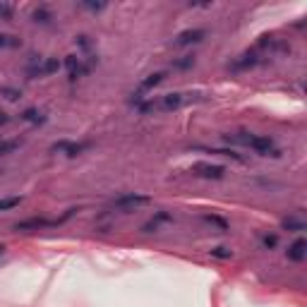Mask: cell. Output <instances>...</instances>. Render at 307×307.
<instances>
[{"label": "cell", "mask_w": 307, "mask_h": 307, "mask_svg": "<svg viewBox=\"0 0 307 307\" xmlns=\"http://www.w3.org/2000/svg\"><path fill=\"white\" fill-rule=\"evenodd\" d=\"M226 142H238L242 146H250L259 156H281V149L274 144L271 137L252 134V132H240V134H226Z\"/></svg>", "instance_id": "6da1fadb"}, {"label": "cell", "mask_w": 307, "mask_h": 307, "mask_svg": "<svg viewBox=\"0 0 307 307\" xmlns=\"http://www.w3.org/2000/svg\"><path fill=\"white\" fill-rule=\"evenodd\" d=\"M60 67H63V63L58 58H36V55H32V63H29L27 72H29L32 79H39V77H48L58 72Z\"/></svg>", "instance_id": "7a4b0ae2"}, {"label": "cell", "mask_w": 307, "mask_h": 307, "mask_svg": "<svg viewBox=\"0 0 307 307\" xmlns=\"http://www.w3.org/2000/svg\"><path fill=\"white\" fill-rule=\"evenodd\" d=\"M151 199L146 195H137V192H127V195H120V197L113 199V207L115 209H137V207H144L149 204Z\"/></svg>", "instance_id": "3957f363"}, {"label": "cell", "mask_w": 307, "mask_h": 307, "mask_svg": "<svg viewBox=\"0 0 307 307\" xmlns=\"http://www.w3.org/2000/svg\"><path fill=\"white\" fill-rule=\"evenodd\" d=\"M190 171L199 178H207V180H221L226 176V168L219 164H195Z\"/></svg>", "instance_id": "277c9868"}, {"label": "cell", "mask_w": 307, "mask_h": 307, "mask_svg": "<svg viewBox=\"0 0 307 307\" xmlns=\"http://www.w3.org/2000/svg\"><path fill=\"white\" fill-rule=\"evenodd\" d=\"M65 67H67V75H70V79L75 82L77 77H84L91 72V67L87 65V63H82V58H77V55H67L65 58Z\"/></svg>", "instance_id": "5b68a950"}, {"label": "cell", "mask_w": 307, "mask_h": 307, "mask_svg": "<svg viewBox=\"0 0 307 307\" xmlns=\"http://www.w3.org/2000/svg\"><path fill=\"white\" fill-rule=\"evenodd\" d=\"M187 103V94H180V91H176V94H166V96H161V101L156 103V108L161 110H176L180 108V106H185Z\"/></svg>", "instance_id": "8992f818"}, {"label": "cell", "mask_w": 307, "mask_h": 307, "mask_svg": "<svg viewBox=\"0 0 307 307\" xmlns=\"http://www.w3.org/2000/svg\"><path fill=\"white\" fill-rule=\"evenodd\" d=\"M207 36L204 29H187V32H180L173 39V46H190V44H199L202 39Z\"/></svg>", "instance_id": "52a82bcc"}, {"label": "cell", "mask_w": 307, "mask_h": 307, "mask_svg": "<svg viewBox=\"0 0 307 307\" xmlns=\"http://www.w3.org/2000/svg\"><path fill=\"white\" fill-rule=\"evenodd\" d=\"M285 254H288V259H290V262H302V259L307 257L305 238H297V240L290 242V245H288V250H285Z\"/></svg>", "instance_id": "ba28073f"}, {"label": "cell", "mask_w": 307, "mask_h": 307, "mask_svg": "<svg viewBox=\"0 0 307 307\" xmlns=\"http://www.w3.org/2000/svg\"><path fill=\"white\" fill-rule=\"evenodd\" d=\"M87 149V144H75V142H55L53 146H51V151L55 154H67L70 159H75V156H79V154Z\"/></svg>", "instance_id": "9c48e42d"}, {"label": "cell", "mask_w": 307, "mask_h": 307, "mask_svg": "<svg viewBox=\"0 0 307 307\" xmlns=\"http://www.w3.org/2000/svg\"><path fill=\"white\" fill-rule=\"evenodd\" d=\"M46 226H55V221H48V219H41V216H32L27 221H20L15 223V230H39V228H46Z\"/></svg>", "instance_id": "30bf717a"}, {"label": "cell", "mask_w": 307, "mask_h": 307, "mask_svg": "<svg viewBox=\"0 0 307 307\" xmlns=\"http://www.w3.org/2000/svg\"><path fill=\"white\" fill-rule=\"evenodd\" d=\"M171 221H173V216H171L168 211H156L151 219L142 226V230H144V233H154V230H159V226H161V223H171Z\"/></svg>", "instance_id": "8fae6325"}, {"label": "cell", "mask_w": 307, "mask_h": 307, "mask_svg": "<svg viewBox=\"0 0 307 307\" xmlns=\"http://www.w3.org/2000/svg\"><path fill=\"white\" fill-rule=\"evenodd\" d=\"M257 63H259V60H257V55L254 53H245L230 65V70H247V67H254Z\"/></svg>", "instance_id": "7c38bea8"}, {"label": "cell", "mask_w": 307, "mask_h": 307, "mask_svg": "<svg viewBox=\"0 0 307 307\" xmlns=\"http://www.w3.org/2000/svg\"><path fill=\"white\" fill-rule=\"evenodd\" d=\"M32 20H34L36 24H51V20H53V15H51V10H48L46 5H39V8H34Z\"/></svg>", "instance_id": "4fadbf2b"}, {"label": "cell", "mask_w": 307, "mask_h": 307, "mask_svg": "<svg viewBox=\"0 0 307 307\" xmlns=\"http://www.w3.org/2000/svg\"><path fill=\"white\" fill-rule=\"evenodd\" d=\"M166 79V72H154V75H149L146 79H144L142 84H139V89L142 91H149V89H154V87H159L161 82Z\"/></svg>", "instance_id": "5bb4252c"}, {"label": "cell", "mask_w": 307, "mask_h": 307, "mask_svg": "<svg viewBox=\"0 0 307 307\" xmlns=\"http://www.w3.org/2000/svg\"><path fill=\"white\" fill-rule=\"evenodd\" d=\"M281 226H283L285 230H290V233H302V230H305V221L295 219V216H288V219L281 221Z\"/></svg>", "instance_id": "9a60e30c"}, {"label": "cell", "mask_w": 307, "mask_h": 307, "mask_svg": "<svg viewBox=\"0 0 307 307\" xmlns=\"http://www.w3.org/2000/svg\"><path fill=\"white\" fill-rule=\"evenodd\" d=\"M20 118H22V120H27V122H34V125H39V122L46 120V115L41 113V110H36V108H27Z\"/></svg>", "instance_id": "2e32d148"}, {"label": "cell", "mask_w": 307, "mask_h": 307, "mask_svg": "<svg viewBox=\"0 0 307 307\" xmlns=\"http://www.w3.org/2000/svg\"><path fill=\"white\" fill-rule=\"evenodd\" d=\"M20 204H22V197H0V211H10Z\"/></svg>", "instance_id": "e0dca14e"}, {"label": "cell", "mask_w": 307, "mask_h": 307, "mask_svg": "<svg viewBox=\"0 0 307 307\" xmlns=\"http://www.w3.org/2000/svg\"><path fill=\"white\" fill-rule=\"evenodd\" d=\"M17 146H20V139H0V156L12 154Z\"/></svg>", "instance_id": "ac0fdd59"}, {"label": "cell", "mask_w": 307, "mask_h": 307, "mask_svg": "<svg viewBox=\"0 0 307 307\" xmlns=\"http://www.w3.org/2000/svg\"><path fill=\"white\" fill-rule=\"evenodd\" d=\"M20 44H22L20 39H15V36H8V34H0V48H17Z\"/></svg>", "instance_id": "d6986e66"}, {"label": "cell", "mask_w": 307, "mask_h": 307, "mask_svg": "<svg viewBox=\"0 0 307 307\" xmlns=\"http://www.w3.org/2000/svg\"><path fill=\"white\" fill-rule=\"evenodd\" d=\"M209 254L216 257V259H230V257H233V250H228V247H214V250H209Z\"/></svg>", "instance_id": "ffe728a7"}, {"label": "cell", "mask_w": 307, "mask_h": 307, "mask_svg": "<svg viewBox=\"0 0 307 307\" xmlns=\"http://www.w3.org/2000/svg\"><path fill=\"white\" fill-rule=\"evenodd\" d=\"M0 94H3V96H5L8 101H17V99H22V91H20V89L3 87V89H0Z\"/></svg>", "instance_id": "44dd1931"}, {"label": "cell", "mask_w": 307, "mask_h": 307, "mask_svg": "<svg viewBox=\"0 0 307 307\" xmlns=\"http://www.w3.org/2000/svg\"><path fill=\"white\" fill-rule=\"evenodd\" d=\"M262 245L266 247V250H274L276 245H278V235H274V233H266V235H262Z\"/></svg>", "instance_id": "7402d4cb"}, {"label": "cell", "mask_w": 307, "mask_h": 307, "mask_svg": "<svg viewBox=\"0 0 307 307\" xmlns=\"http://www.w3.org/2000/svg\"><path fill=\"white\" fill-rule=\"evenodd\" d=\"M12 15H15V8H12L10 3H0V20H12Z\"/></svg>", "instance_id": "603a6c76"}, {"label": "cell", "mask_w": 307, "mask_h": 307, "mask_svg": "<svg viewBox=\"0 0 307 307\" xmlns=\"http://www.w3.org/2000/svg\"><path fill=\"white\" fill-rule=\"evenodd\" d=\"M204 221H207V223H211V226H219L221 230H228V223L221 219V216H214V214H209V216H204Z\"/></svg>", "instance_id": "cb8c5ba5"}, {"label": "cell", "mask_w": 307, "mask_h": 307, "mask_svg": "<svg viewBox=\"0 0 307 307\" xmlns=\"http://www.w3.org/2000/svg\"><path fill=\"white\" fill-rule=\"evenodd\" d=\"M195 65V58L192 55H185V58H180V60H176L173 63V67H178V70H187V67Z\"/></svg>", "instance_id": "d4e9b609"}, {"label": "cell", "mask_w": 307, "mask_h": 307, "mask_svg": "<svg viewBox=\"0 0 307 307\" xmlns=\"http://www.w3.org/2000/svg\"><path fill=\"white\" fill-rule=\"evenodd\" d=\"M82 8H87V10H94V12H99V10H103L106 5H103V3H84Z\"/></svg>", "instance_id": "484cf974"}, {"label": "cell", "mask_w": 307, "mask_h": 307, "mask_svg": "<svg viewBox=\"0 0 307 307\" xmlns=\"http://www.w3.org/2000/svg\"><path fill=\"white\" fill-rule=\"evenodd\" d=\"M77 46L87 51V48H89V39H87V36H77Z\"/></svg>", "instance_id": "4316f807"}, {"label": "cell", "mask_w": 307, "mask_h": 307, "mask_svg": "<svg viewBox=\"0 0 307 307\" xmlns=\"http://www.w3.org/2000/svg\"><path fill=\"white\" fill-rule=\"evenodd\" d=\"M8 122H10L8 113H3V110H0V125H8Z\"/></svg>", "instance_id": "83f0119b"}, {"label": "cell", "mask_w": 307, "mask_h": 307, "mask_svg": "<svg viewBox=\"0 0 307 307\" xmlns=\"http://www.w3.org/2000/svg\"><path fill=\"white\" fill-rule=\"evenodd\" d=\"M3 252H5V247H3V245H0V257H3Z\"/></svg>", "instance_id": "f1b7e54d"}]
</instances>
